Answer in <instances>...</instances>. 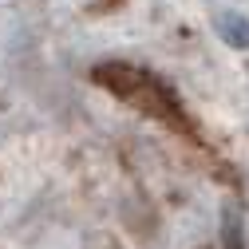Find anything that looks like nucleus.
I'll return each instance as SVG.
<instances>
[{
  "label": "nucleus",
  "instance_id": "nucleus-1",
  "mask_svg": "<svg viewBox=\"0 0 249 249\" xmlns=\"http://www.w3.org/2000/svg\"><path fill=\"white\" fill-rule=\"evenodd\" d=\"M91 75H95V83H99V87L115 91L119 99H135L139 91H142V83L150 79L146 71H139V68H131V64H99Z\"/></svg>",
  "mask_w": 249,
  "mask_h": 249
}]
</instances>
